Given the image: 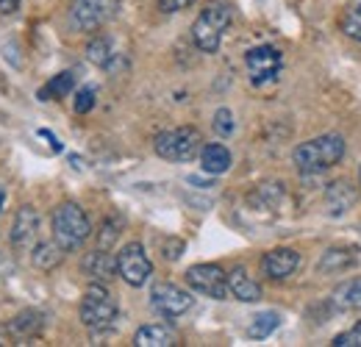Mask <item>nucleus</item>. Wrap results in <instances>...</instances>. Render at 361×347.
Returning <instances> with one entry per match:
<instances>
[{
	"mask_svg": "<svg viewBox=\"0 0 361 347\" xmlns=\"http://www.w3.org/2000/svg\"><path fill=\"white\" fill-rule=\"evenodd\" d=\"M342 156H345V139L339 133H325V136H317V139L298 145L292 153V162L300 173L317 175L336 167L342 162Z\"/></svg>",
	"mask_w": 361,
	"mask_h": 347,
	"instance_id": "obj_1",
	"label": "nucleus"
},
{
	"mask_svg": "<svg viewBox=\"0 0 361 347\" xmlns=\"http://www.w3.org/2000/svg\"><path fill=\"white\" fill-rule=\"evenodd\" d=\"M92 233L90 217L84 214V209L78 203H61L53 212V239L70 253L78 250Z\"/></svg>",
	"mask_w": 361,
	"mask_h": 347,
	"instance_id": "obj_2",
	"label": "nucleus"
},
{
	"mask_svg": "<svg viewBox=\"0 0 361 347\" xmlns=\"http://www.w3.org/2000/svg\"><path fill=\"white\" fill-rule=\"evenodd\" d=\"M228 25H231V8H228L226 3H220V0L217 3H209L197 14V20L192 25V39H195V44L203 53H217L220 44H223Z\"/></svg>",
	"mask_w": 361,
	"mask_h": 347,
	"instance_id": "obj_3",
	"label": "nucleus"
},
{
	"mask_svg": "<svg viewBox=\"0 0 361 347\" xmlns=\"http://www.w3.org/2000/svg\"><path fill=\"white\" fill-rule=\"evenodd\" d=\"M153 150L167 162H192L203 150V136H200V130L189 128V126L161 130L153 139Z\"/></svg>",
	"mask_w": 361,
	"mask_h": 347,
	"instance_id": "obj_4",
	"label": "nucleus"
},
{
	"mask_svg": "<svg viewBox=\"0 0 361 347\" xmlns=\"http://www.w3.org/2000/svg\"><path fill=\"white\" fill-rule=\"evenodd\" d=\"M117 300L103 284H92L81 298V322L92 331H106L117 319Z\"/></svg>",
	"mask_w": 361,
	"mask_h": 347,
	"instance_id": "obj_5",
	"label": "nucleus"
},
{
	"mask_svg": "<svg viewBox=\"0 0 361 347\" xmlns=\"http://www.w3.org/2000/svg\"><path fill=\"white\" fill-rule=\"evenodd\" d=\"M123 0H73L70 20L78 31H97L120 11Z\"/></svg>",
	"mask_w": 361,
	"mask_h": 347,
	"instance_id": "obj_6",
	"label": "nucleus"
},
{
	"mask_svg": "<svg viewBox=\"0 0 361 347\" xmlns=\"http://www.w3.org/2000/svg\"><path fill=\"white\" fill-rule=\"evenodd\" d=\"M186 284L203 295V298H212V300H226L228 295V275L223 272V267L217 264H195L186 269Z\"/></svg>",
	"mask_w": 361,
	"mask_h": 347,
	"instance_id": "obj_7",
	"label": "nucleus"
},
{
	"mask_svg": "<svg viewBox=\"0 0 361 347\" xmlns=\"http://www.w3.org/2000/svg\"><path fill=\"white\" fill-rule=\"evenodd\" d=\"M117 275L128 286H145L153 275V264L147 259L142 242H128L117 256Z\"/></svg>",
	"mask_w": 361,
	"mask_h": 347,
	"instance_id": "obj_8",
	"label": "nucleus"
},
{
	"mask_svg": "<svg viewBox=\"0 0 361 347\" xmlns=\"http://www.w3.org/2000/svg\"><path fill=\"white\" fill-rule=\"evenodd\" d=\"M245 64H247L250 81L256 87H262V84H270V81L278 78V73H281V53L272 44H259V47L247 50Z\"/></svg>",
	"mask_w": 361,
	"mask_h": 347,
	"instance_id": "obj_9",
	"label": "nucleus"
},
{
	"mask_svg": "<svg viewBox=\"0 0 361 347\" xmlns=\"http://www.w3.org/2000/svg\"><path fill=\"white\" fill-rule=\"evenodd\" d=\"M150 303L161 317H180L192 308V295L176 284H156L150 289Z\"/></svg>",
	"mask_w": 361,
	"mask_h": 347,
	"instance_id": "obj_10",
	"label": "nucleus"
},
{
	"mask_svg": "<svg viewBox=\"0 0 361 347\" xmlns=\"http://www.w3.org/2000/svg\"><path fill=\"white\" fill-rule=\"evenodd\" d=\"M37 233H39V214L34 206H23L14 217V228H11V245L20 253H31L37 245Z\"/></svg>",
	"mask_w": 361,
	"mask_h": 347,
	"instance_id": "obj_11",
	"label": "nucleus"
},
{
	"mask_svg": "<svg viewBox=\"0 0 361 347\" xmlns=\"http://www.w3.org/2000/svg\"><path fill=\"white\" fill-rule=\"evenodd\" d=\"M300 264V256L292 250V248H275L270 253H264L262 259V272L272 278V281H283L289 278Z\"/></svg>",
	"mask_w": 361,
	"mask_h": 347,
	"instance_id": "obj_12",
	"label": "nucleus"
},
{
	"mask_svg": "<svg viewBox=\"0 0 361 347\" xmlns=\"http://www.w3.org/2000/svg\"><path fill=\"white\" fill-rule=\"evenodd\" d=\"M81 269H84V275L90 278L92 284H106V281H111L117 275V259L109 250L97 248V250H92V253L84 256Z\"/></svg>",
	"mask_w": 361,
	"mask_h": 347,
	"instance_id": "obj_13",
	"label": "nucleus"
},
{
	"mask_svg": "<svg viewBox=\"0 0 361 347\" xmlns=\"http://www.w3.org/2000/svg\"><path fill=\"white\" fill-rule=\"evenodd\" d=\"M228 292H231L236 300H242V303H256V300H262V286L247 275L245 267H233V269H231V275H228Z\"/></svg>",
	"mask_w": 361,
	"mask_h": 347,
	"instance_id": "obj_14",
	"label": "nucleus"
},
{
	"mask_svg": "<svg viewBox=\"0 0 361 347\" xmlns=\"http://www.w3.org/2000/svg\"><path fill=\"white\" fill-rule=\"evenodd\" d=\"M356 203V189L348 183V181H334L325 192V206H328V214L331 217H342L350 206Z\"/></svg>",
	"mask_w": 361,
	"mask_h": 347,
	"instance_id": "obj_15",
	"label": "nucleus"
},
{
	"mask_svg": "<svg viewBox=\"0 0 361 347\" xmlns=\"http://www.w3.org/2000/svg\"><path fill=\"white\" fill-rule=\"evenodd\" d=\"M200 167H203V173L209 175L228 173L231 170V150H228L226 145H220V142L203 145V150H200Z\"/></svg>",
	"mask_w": 361,
	"mask_h": 347,
	"instance_id": "obj_16",
	"label": "nucleus"
},
{
	"mask_svg": "<svg viewBox=\"0 0 361 347\" xmlns=\"http://www.w3.org/2000/svg\"><path fill=\"white\" fill-rule=\"evenodd\" d=\"M331 305L336 311H359L361 308V278H350L331 292Z\"/></svg>",
	"mask_w": 361,
	"mask_h": 347,
	"instance_id": "obj_17",
	"label": "nucleus"
},
{
	"mask_svg": "<svg viewBox=\"0 0 361 347\" xmlns=\"http://www.w3.org/2000/svg\"><path fill=\"white\" fill-rule=\"evenodd\" d=\"M39 331H42V314L39 311H20L11 322H8V334L14 336V339H23V342H28V339H34V336H39Z\"/></svg>",
	"mask_w": 361,
	"mask_h": 347,
	"instance_id": "obj_18",
	"label": "nucleus"
},
{
	"mask_svg": "<svg viewBox=\"0 0 361 347\" xmlns=\"http://www.w3.org/2000/svg\"><path fill=\"white\" fill-rule=\"evenodd\" d=\"M136 347H173L176 334L167 325H142L134 334Z\"/></svg>",
	"mask_w": 361,
	"mask_h": 347,
	"instance_id": "obj_19",
	"label": "nucleus"
},
{
	"mask_svg": "<svg viewBox=\"0 0 361 347\" xmlns=\"http://www.w3.org/2000/svg\"><path fill=\"white\" fill-rule=\"evenodd\" d=\"M356 264V250L353 248H331L322 253V259L317 261V272H339V269H350Z\"/></svg>",
	"mask_w": 361,
	"mask_h": 347,
	"instance_id": "obj_20",
	"label": "nucleus"
},
{
	"mask_svg": "<svg viewBox=\"0 0 361 347\" xmlns=\"http://www.w3.org/2000/svg\"><path fill=\"white\" fill-rule=\"evenodd\" d=\"M64 253H67V250H64L56 239H50V242H39V245H34V250H31V261H34V267H37V269L50 272L53 267H59V264H61Z\"/></svg>",
	"mask_w": 361,
	"mask_h": 347,
	"instance_id": "obj_21",
	"label": "nucleus"
},
{
	"mask_svg": "<svg viewBox=\"0 0 361 347\" xmlns=\"http://www.w3.org/2000/svg\"><path fill=\"white\" fill-rule=\"evenodd\" d=\"M73 87H75V73L64 70V73L53 75L47 81V87L39 89V100H61V97H67L73 92Z\"/></svg>",
	"mask_w": 361,
	"mask_h": 347,
	"instance_id": "obj_22",
	"label": "nucleus"
},
{
	"mask_svg": "<svg viewBox=\"0 0 361 347\" xmlns=\"http://www.w3.org/2000/svg\"><path fill=\"white\" fill-rule=\"evenodd\" d=\"M114 44H111V39L109 37H97V39H92L90 44H87V59H90L94 67H111V61H114Z\"/></svg>",
	"mask_w": 361,
	"mask_h": 347,
	"instance_id": "obj_23",
	"label": "nucleus"
},
{
	"mask_svg": "<svg viewBox=\"0 0 361 347\" xmlns=\"http://www.w3.org/2000/svg\"><path fill=\"white\" fill-rule=\"evenodd\" d=\"M278 325H281V314L278 311H262V314L253 317V322L247 328V336L250 339H267Z\"/></svg>",
	"mask_w": 361,
	"mask_h": 347,
	"instance_id": "obj_24",
	"label": "nucleus"
},
{
	"mask_svg": "<svg viewBox=\"0 0 361 347\" xmlns=\"http://www.w3.org/2000/svg\"><path fill=\"white\" fill-rule=\"evenodd\" d=\"M342 31L361 42V0H348L345 11H342Z\"/></svg>",
	"mask_w": 361,
	"mask_h": 347,
	"instance_id": "obj_25",
	"label": "nucleus"
},
{
	"mask_svg": "<svg viewBox=\"0 0 361 347\" xmlns=\"http://www.w3.org/2000/svg\"><path fill=\"white\" fill-rule=\"evenodd\" d=\"M120 219H106L103 222V231H100V239H97V248H103V250H109L111 245H114V239L120 236Z\"/></svg>",
	"mask_w": 361,
	"mask_h": 347,
	"instance_id": "obj_26",
	"label": "nucleus"
},
{
	"mask_svg": "<svg viewBox=\"0 0 361 347\" xmlns=\"http://www.w3.org/2000/svg\"><path fill=\"white\" fill-rule=\"evenodd\" d=\"M214 130H217L220 136H231V133L236 130V123H233L231 109H217V114H214Z\"/></svg>",
	"mask_w": 361,
	"mask_h": 347,
	"instance_id": "obj_27",
	"label": "nucleus"
},
{
	"mask_svg": "<svg viewBox=\"0 0 361 347\" xmlns=\"http://www.w3.org/2000/svg\"><path fill=\"white\" fill-rule=\"evenodd\" d=\"M334 347H361V322H356L350 331H345V334H336L334 336Z\"/></svg>",
	"mask_w": 361,
	"mask_h": 347,
	"instance_id": "obj_28",
	"label": "nucleus"
},
{
	"mask_svg": "<svg viewBox=\"0 0 361 347\" xmlns=\"http://www.w3.org/2000/svg\"><path fill=\"white\" fill-rule=\"evenodd\" d=\"M94 106V87H84L75 92V114H87Z\"/></svg>",
	"mask_w": 361,
	"mask_h": 347,
	"instance_id": "obj_29",
	"label": "nucleus"
},
{
	"mask_svg": "<svg viewBox=\"0 0 361 347\" xmlns=\"http://www.w3.org/2000/svg\"><path fill=\"white\" fill-rule=\"evenodd\" d=\"M195 0H159V8L164 11V14H176V11H183V8H189Z\"/></svg>",
	"mask_w": 361,
	"mask_h": 347,
	"instance_id": "obj_30",
	"label": "nucleus"
},
{
	"mask_svg": "<svg viewBox=\"0 0 361 347\" xmlns=\"http://www.w3.org/2000/svg\"><path fill=\"white\" fill-rule=\"evenodd\" d=\"M180 253H183V242H180V239H167V242H164V259L178 261Z\"/></svg>",
	"mask_w": 361,
	"mask_h": 347,
	"instance_id": "obj_31",
	"label": "nucleus"
},
{
	"mask_svg": "<svg viewBox=\"0 0 361 347\" xmlns=\"http://www.w3.org/2000/svg\"><path fill=\"white\" fill-rule=\"evenodd\" d=\"M20 3H23V0H0V17H11V14H17Z\"/></svg>",
	"mask_w": 361,
	"mask_h": 347,
	"instance_id": "obj_32",
	"label": "nucleus"
},
{
	"mask_svg": "<svg viewBox=\"0 0 361 347\" xmlns=\"http://www.w3.org/2000/svg\"><path fill=\"white\" fill-rule=\"evenodd\" d=\"M39 136H45L47 142H50V147H53V150H56V153H59V150H61V142H59V139H56V136H53V133H50V130H39Z\"/></svg>",
	"mask_w": 361,
	"mask_h": 347,
	"instance_id": "obj_33",
	"label": "nucleus"
},
{
	"mask_svg": "<svg viewBox=\"0 0 361 347\" xmlns=\"http://www.w3.org/2000/svg\"><path fill=\"white\" fill-rule=\"evenodd\" d=\"M0 206H3V189H0Z\"/></svg>",
	"mask_w": 361,
	"mask_h": 347,
	"instance_id": "obj_34",
	"label": "nucleus"
},
{
	"mask_svg": "<svg viewBox=\"0 0 361 347\" xmlns=\"http://www.w3.org/2000/svg\"><path fill=\"white\" fill-rule=\"evenodd\" d=\"M359 181H361V170H359Z\"/></svg>",
	"mask_w": 361,
	"mask_h": 347,
	"instance_id": "obj_35",
	"label": "nucleus"
}]
</instances>
